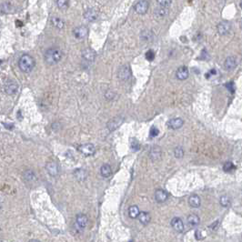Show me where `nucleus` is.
<instances>
[{
	"mask_svg": "<svg viewBox=\"0 0 242 242\" xmlns=\"http://www.w3.org/2000/svg\"><path fill=\"white\" fill-rule=\"evenodd\" d=\"M28 242H39V241H38V240H30V241Z\"/></svg>",
	"mask_w": 242,
	"mask_h": 242,
	"instance_id": "obj_40",
	"label": "nucleus"
},
{
	"mask_svg": "<svg viewBox=\"0 0 242 242\" xmlns=\"http://www.w3.org/2000/svg\"><path fill=\"white\" fill-rule=\"evenodd\" d=\"M138 218V219H139V222H140V223H142L143 225H146V224H148V223H149V221H150V219H151L149 213L145 212V211H143V212H140Z\"/></svg>",
	"mask_w": 242,
	"mask_h": 242,
	"instance_id": "obj_21",
	"label": "nucleus"
},
{
	"mask_svg": "<svg viewBox=\"0 0 242 242\" xmlns=\"http://www.w3.org/2000/svg\"><path fill=\"white\" fill-rule=\"evenodd\" d=\"M167 13H168V10H167L166 8H164V7H161V6L156 10V16H160V17H161V16H166Z\"/></svg>",
	"mask_w": 242,
	"mask_h": 242,
	"instance_id": "obj_31",
	"label": "nucleus"
},
{
	"mask_svg": "<svg viewBox=\"0 0 242 242\" xmlns=\"http://www.w3.org/2000/svg\"><path fill=\"white\" fill-rule=\"evenodd\" d=\"M168 195L163 189H158L155 193V198L158 202H160V203L165 202L168 199Z\"/></svg>",
	"mask_w": 242,
	"mask_h": 242,
	"instance_id": "obj_18",
	"label": "nucleus"
},
{
	"mask_svg": "<svg viewBox=\"0 0 242 242\" xmlns=\"http://www.w3.org/2000/svg\"><path fill=\"white\" fill-rule=\"evenodd\" d=\"M189 69L186 66H180L177 70V73H176V76L179 80L187 79L189 78Z\"/></svg>",
	"mask_w": 242,
	"mask_h": 242,
	"instance_id": "obj_14",
	"label": "nucleus"
},
{
	"mask_svg": "<svg viewBox=\"0 0 242 242\" xmlns=\"http://www.w3.org/2000/svg\"><path fill=\"white\" fill-rule=\"evenodd\" d=\"M241 27H242V23H241Z\"/></svg>",
	"mask_w": 242,
	"mask_h": 242,
	"instance_id": "obj_42",
	"label": "nucleus"
},
{
	"mask_svg": "<svg viewBox=\"0 0 242 242\" xmlns=\"http://www.w3.org/2000/svg\"><path fill=\"white\" fill-rule=\"evenodd\" d=\"M46 170L51 177H57L59 174V167L54 160L49 161L46 164Z\"/></svg>",
	"mask_w": 242,
	"mask_h": 242,
	"instance_id": "obj_3",
	"label": "nucleus"
},
{
	"mask_svg": "<svg viewBox=\"0 0 242 242\" xmlns=\"http://www.w3.org/2000/svg\"><path fill=\"white\" fill-rule=\"evenodd\" d=\"M219 202H220V205H221V206L227 207V206H229V204H230V199H229V197H228L227 196H222V197H220Z\"/></svg>",
	"mask_w": 242,
	"mask_h": 242,
	"instance_id": "obj_30",
	"label": "nucleus"
},
{
	"mask_svg": "<svg viewBox=\"0 0 242 242\" xmlns=\"http://www.w3.org/2000/svg\"><path fill=\"white\" fill-rule=\"evenodd\" d=\"M236 64H237V61H236L235 57H228L224 62V67L226 68L227 70H231L236 66Z\"/></svg>",
	"mask_w": 242,
	"mask_h": 242,
	"instance_id": "obj_20",
	"label": "nucleus"
},
{
	"mask_svg": "<svg viewBox=\"0 0 242 242\" xmlns=\"http://www.w3.org/2000/svg\"><path fill=\"white\" fill-rule=\"evenodd\" d=\"M139 213H140L139 209H138L137 206H131V207H129V215L131 219H136V218H138V215H139Z\"/></svg>",
	"mask_w": 242,
	"mask_h": 242,
	"instance_id": "obj_26",
	"label": "nucleus"
},
{
	"mask_svg": "<svg viewBox=\"0 0 242 242\" xmlns=\"http://www.w3.org/2000/svg\"><path fill=\"white\" fill-rule=\"evenodd\" d=\"M234 168H235V166H234L231 162H227V163H226V164L224 165V170H225V171L229 172V171L233 170Z\"/></svg>",
	"mask_w": 242,
	"mask_h": 242,
	"instance_id": "obj_34",
	"label": "nucleus"
},
{
	"mask_svg": "<svg viewBox=\"0 0 242 242\" xmlns=\"http://www.w3.org/2000/svg\"><path fill=\"white\" fill-rule=\"evenodd\" d=\"M240 6H241V8H242V2H241V4H240Z\"/></svg>",
	"mask_w": 242,
	"mask_h": 242,
	"instance_id": "obj_41",
	"label": "nucleus"
},
{
	"mask_svg": "<svg viewBox=\"0 0 242 242\" xmlns=\"http://www.w3.org/2000/svg\"><path fill=\"white\" fill-rule=\"evenodd\" d=\"M174 155L177 159H182L184 156V150L181 146H178L174 150Z\"/></svg>",
	"mask_w": 242,
	"mask_h": 242,
	"instance_id": "obj_29",
	"label": "nucleus"
},
{
	"mask_svg": "<svg viewBox=\"0 0 242 242\" xmlns=\"http://www.w3.org/2000/svg\"><path fill=\"white\" fill-rule=\"evenodd\" d=\"M130 77V68L129 66H123L118 70V78L122 80H128Z\"/></svg>",
	"mask_w": 242,
	"mask_h": 242,
	"instance_id": "obj_11",
	"label": "nucleus"
},
{
	"mask_svg": "<svg viewBox=\"0 0 242 242\" xmlns=\"http://www.w3.org/2000/svg\"><path fill=\"white\" fill-rule=\"evenodd\" d=\"M74 176L79 181H84L87 178V172L83 169V168H79L76 169L74 172Z\"/></svg>",
	"mask_w": 242,
	"mask_h": 242,
	"instance_id": "obj_24",
	"label": "nucleus"
},
{
	"mask_svg": "<svg viewBox=\"0 0 242 242\" xmlns=\"http://www.w3.org/2000/svg\"><path fill=\"white\" fill-rule=\"evenodd\" d=\"M131 148L134 150V151H138L139 148H140V145H139V143L138 142V140H136V139H132L131 140Z\"/></svg>",
	"mask_w": 242,
	"mask_h": 242,
	"instance_id": "obj_32",
	"label": "nucleus"
},
{
	"mask_svg": "<svg viewBox=\"0 0 242 242\" xmlns=\"http://www.w3.org/2000/svg\"><path fill=\"white\" fill-rule=\"evenodd\" d=\"M154 57H155V53H154V51L153 50H148L146 53V58L148 60V61H152L153 59H154Z\"/></svg>",
	"mask_w": 242,
	"mask_h": 242,
	"instance_id": "obj_33",
	"label": "nucleus"
},
{
	"mask_svg": "<svg viewBox=\"0 0 242 242\" xmlns=\"http://www.w3.org/2000/svg\"><path fill=\"white\" fill-rule=\"evenodd\" d=\"M230 23H228L227 21H223L220 24H219L218 26V31L220 35H226L227 33H228V31L230 30Z\"/></svg>",
	"mask_w": 242,
	"mask_h": 242,
	"instance_id": "obj_16",
	"label": "nucleus"
},
{
	"mask_svg": "<svg viewBox=\"0 0 242 242\" xmlns=\"http://www.w3.org/2000/svg\"><path fill=\"white\" fill-rule=\"evenodd\" d=\"M100 174L103 178H109L112 174L111 167L108 164H104L100 168Z\"/></svg>",
	"mask_w": 242,
	"mask_h": 242,
	"instance_id": "obj_19",
	"label": "nucleus"
},
{
	"mask_svg": "<svg viewBox=\"0 0 242 242\" xmlns=\"http://www.w3.org/2000/svg\"><path fill=\"white\" fill-rule=\"evenodd\" d=\"M159 129H157V128H155V127H153L152 129H150V137H151V138L157 137V136L159 135Z\"/></svg>",
	"mask_w": 242,
	"mask_h": 242,
	"instance_id": "obj_35",
	"label": "nucleus"
},
{
	"mask_svg": "<svg viewBox=\"0 0 242 242\" xmlns=\"http://www.w3.org/2000/svg\"><path fill=\"white\" fill-rule=\"evenodd\" d=\"M189 203L192 208H198L200 206V203H201L200 197L197 195H192L189 198Z\"/></svg>",
	"mask_w": 242,
	"mask_h": 242,
	"instance_id": "obj_23",
	"label": "nucleus"
},
{
	"mask_svg": "<svg viewBox=\"0 0 242 242\" xmlns=\"http://www.w3.org/2000/svg\"><path fill=\"white\" fill-rule=\"evenodd\" d=\"M51 23H52V25L55 28H57L58 29H62L65 26L64 21L61 18H59V17H53L51 19Z\"/></svg>",
	"mask_w": 242,
	"mask_h": 242,
	"instance_id": "obj_25",
	"label": "nucleus"
},
{
	"mask_svg": "<svg viewBox=\"0 0 242 242\" xmlns=\"http://www.w3.org/2000/svg\"><path fill=\"white\" fill-rule=\"evenodd\" d=\"M73 33H74V36H75L76 38L81 40V39H84V38L87 37V28L86 27H84V26L78 27V28H76L74 29Z\"/></svg>",
	"mask_w": 242,
	"mask_h": 242,
	"instance_id": "obj_9",
	"label": "nucleus"
},
{
	"mask_svg": "<svg viewBox=\"0 0 242 242\" xmlns=\"http://www.w3.org/2000/svg\"><path fill=\"white\" fill-rule=\"evenodd\" d=\"M87 217L85 214H79L76 217V227L79 230H84L87 225Z\"/></svg>",
	"mask_w": 242,
	"mask_h": 242,
	"instance_id": "obj_6",
	"label": "nucleus"
},
{
	"mask_svg": "<svg viewBox=\"0 0 242 242\" xmlns=\"http://www.w3.org/2000/svg\"><path fill=\"white\" fill-rule=\"evenodd\" d=\"M62 57V52L58 48L49 49L45 53V61L49 65H55L58 63Z\"/></svg>",
	"mask_w": 242,
	"mask_h": 242,
	"instance_id": "obj_1",
	"label": "nucleus"
},
{
	"mask_svg": "<svg viewBox=\"0 0 242 242\" xmlns=\"http://www.w3.org/2000/svg\"><path fill=\"white\" fill-rule=\"evenodd\" d=\"M158 3H159V5L161 7L166 8V7L169 6V5L171 4V1H165V0H163V1H159Z\"/></svg>",
	"mask_w": 242,
	"mask_h": 242,
	"instance_id": "obj_36",
	"label": "nucleus"
},
{
	"mask_svg": "<svg viewBox=\"0 0 242 242\" xmlns=\"http://www.w3.org/2000/svg\"><path fill=\"white\" fill-rule=\"evenodd\" d=\"M23 177L26 179V181H28V182H32V181H34V180L36 178L35 173L33 172L32 170H30V169L26 170V171L24 172V174H23Z\"/></svg>",
	"mask_w": 242,
	"mask_h": 242,
	"instance_id": "obj_27",
	"label": "nucleus"
},
{
	"mask_svg": "<svg viewBox=\"0 0 242 242\" xmlns=\"http://www.w3.org/2000/svg\"><path fill=\"white\" fill-rule=\"evenodd\" d=\"M188 224L190 227H196L199 224V218L196 214H191L187 219Z\"/></svg>",
	"mask_w": 242,
	"mask_h": 242,
	"instance_id": "obj_22",
	"label": "nucleus"
},
{
	"mask_svg": "<svg viewBox=\"0 0 242 242\" xmlns=\"http://www.w3.org/2000/svg\"><path fill=\"white\" fill-rule=\"evenodd\" d=\"M171 226L177 231V232H182L184 230V223L180 218H174L171 220Z\"/></svg>",
	"mask_w": 242,
	"mask_h": 242,
	"instance_id": "obj_12",
	"label": "nucleus"
},
{
	"mask_svg": "<svg viewBox=\"0 0 242 242\" xmlns=\"http://www.w3.org/2000/svg\"><path fill=\"white\" fill-rule=\"evenodd\" d=\"M226 87L227 88V90H229L230 93H234V91H235V86H234L233 82H229V83H227Z\"/></svg>",
	"mask_w": 242,
	"mask_h": 242,
	"instance_id": "obj_37",
	"label": "nucleus"
},
{
	"mask_svg": "<svg viewBox=\"0 0 242 242\" xmlns=\"http://www.w3.org/2000/svg\"><path fill=\"white\" fill-rule=\"evenodd\" d=\"M79 150L80 153H82L85 156H92L96 152V147L91 143H87V144H83V145L79 146Z\"/></svg>",
	"mask_w": 242,
	"mask_h": 242,
	"instance_id": "obj_5",
	"label": "nucleus"
},
{
	"mask_svg": "<svg viewBox=\"0 0 242 242\" xmlns=\"http://www.w3.org/2000/svg\"><path fill=\"white\" fill-rule=\"evenodd\" d=\"M18 66H19V68L23 72L29 73L32 71V69L35 66V60L31 56L25 54L20 57V59L18 61Z\"/></svg>",
	"mask_w": 242,
	"mask_h": 242,
	"instance_id": "obj_2",
	"label": "nucleus"
},
{
	"mask_svg": "<svg viewBox=\"0 0 242 242\" xmlns=\"http://www.w3.org/2000/svg\"><path fill=\"white\" fill-rule=\"evenodd\" d=\"M84 16L87 20H88L89 22H94L96 19L97 18V11L93 8H88L85 14H84Z\"/></svg>",
	"mask_w": 242,
	"mask_h": 242,
	"instance_id": "obj_17",
	"label": "nucleus"
},
{
	"mask_svg": "<svg viewBox=\"0 0 242 242\" xmlns=\"http://www.w3.org/2000/svg\"><path fill=\"white\" fill-rule=\"evenodd\" d=\"M56 4L57 6V7L61 10H66L67 9L68 6H69V1L67 0H58V1H56Z\"/></svg>",
	"mask_w": 242,
	"mask_h": 242,
	"instance_id": "obj_28",
	"label": "nucleus"
},
{
	"mask_svg": "<svg viewBox=\"0 0 242 242\" xmlns=\"http://www.w3.org/2000/svg\"><path fill=\"white\" fill-rule=\"evenodd\" d=\"M162 156L161 148L158 146H153L150 150V158L152 160H159Z\"/></svg>",
	"mask_w": 242,
	"mask_h": 242,
	"instance_id": "obj_15",
	"label": "nucleus"
},
{
	"mask_svg": "<svg viewBox=\"0 0 242 242\" xmlns=\"http://www.w3.org/2000/svg\"><path fill=\"white\" fill-rule=\"evenodd\" d=\"M96 57H97V54H96V52H95L93 49H84V50L82 51V57H83L85 60H87V61L92 62V61L95 60Z\"/></svg>",
	"mask_w": 242,
	"mask_h": 242,
	"instance_id": "obj_10",
	"label": "nucleus"
},
{
	"mask_svg": "<svg viewBox=\"0 0 242 242\" xmlns=\"http://www.w3.org/2000/svg\"><path fill=\"white\" fill-rule=\"evenodd\" d=\"M130 242H133V241H130Z\"/></svg>",
	"mask_w": 242,
	"mask_h": 242,
	"instance_id": "obj_43",
	"label": "nucleus"
},
{
	"mask_svg": "<svg viewBox=\"0 0 242 242\" xmlns=\"http://www.w3.org/2000/svg\"><path fill=\"white\" fill-rule=\"evenodd\" d=\"M114 96H115V94H114L113 92H111V91H108V92L106 93V97L108 98V99H112Z\"/></svg>",
	"mask_w": 242,
	"mask_h": 242,
	"instance_id": "obj_39",
	"label": "nucleus"
},
{
	"mask_svg": "<svg viewBox=\"0 0 242 242\" xmlns=\"http://www.w3.org/2000/svg\"><path fill=\"white\" fill-rule=\"evenodd\" d=\"M123 117H114L111 120H109L108 122V129H109L110 131H114L115 129H117L122 123H123Z\"/></svg>",
	"mask_w": 242,
	"mask_h": 242,
	"instance_id": "obj_8",
	"label": "nucleus"
},
{
	"mask_svg": "<svg viewBox=\"0 0 242 242\" xmlns=\"http://www.w3.org/2000/svg\"><path fill=\"white\" fill-rule=\"evenodd\" d=\"M4 90L7 95H15L18 90V85L13 80L6 81L4 85Z\"/></svg>",
	"mask_w": 242,
	"mask_h": 242,
	"instance_id": "obj_4",
	"label": "nucleus"
},
{
	"mask_svg": "<svg viewBox=\"0 0 242 242\" xmlns=\"http://www.w3.org/2000/svg\"><path fill=\"white\" fill-rule=\"evenodd\" d=\"M147 8H148V3L146 1H138L136 3L135 5V10L138 14H140V15H144L146 14V12L147 11Z\"/></svg>",
	"mask_w": 242,
	"mask_h": 242,
	"instance_id": "obj_7",
	"label": "nucleus"
},
{
	"mask_svg": "<svg viewBox=\"0 0 242 242\" xmlns=\"http://www.w3.org/2000/svg\"><path fill=\"white\" fill-rule=\"evenodd\" d=\"M205 237V235H202V231L201 230H197L196 231V239L197 240H202Z\"/></svg>",
	"mask_w": 242,
	"mask_h": 242,
	"instance_id": "obj_38",
	"label": "nucleus"
},
{
	"mask_svg": "<svg viewBox=\"0 0 242 242\" xmlns=\"http://www.w3.org/2000/svg\"><path fill=\"white\" fill-rule=\"evenodd\" d=\"M183 124H184V121H183L181 118L177 117V118H172V119H170V120L168 122V127L171 129H178L183 126Z\"/></svg>",
	"mask_w": 242,
	"mask_h": 242,
	"instance_id": "obj_13",
	"label": "nucleus"
}]
</instances>
